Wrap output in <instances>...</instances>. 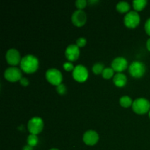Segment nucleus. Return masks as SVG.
Segmentation results:
<instances>
[{
	"label": "nucleus",
	"instance_id": "f257e3e1",
	"mask_svg": "<svg viewBox=\"0 0 150 150\" xmlns=\"http://www.w3.org/2000/svg\"><path fill=\"white\" fill-rule=\"evenodd\" d=\"M20 67L22 71L24 73L28 74L33 73L39 68V60L34 55L28 54L21 59Z\"/></svg>",
	"mask_w": 150,
	"mask_h": 150
},
{
	"label": "nucleus",
	"instance_id": "f03ea898",
	"mask_svg": "<svg viewBox=\"0 0 150 150\" xmlns=\"http://www.w3.org/2000/svg\"><path fill=\"white\" fill-rule=\"evenodd\" d=\"M133 111L137 114H145L149 112L150 103L147 99L144 98H139L133 101L132 105Z\"/></svg>",
	"mask_w": 150,
	"mask_h": 150
},
{
	"label": "nucleus",
	"instance_id": "7ed1b4c3",
	"mask_svg": "<svg viewBox=\"0 0 150 150\" xmlns=\"http://www.w3.org/2000/svg\"><path fill=\"white\" fill-rule=\"evenodd\" d=\"M129 73L130 76L136 79L143 77L146 73V67L142 62L134 61L129 66Z\"/></svg>",
	"mask_w": 150,
	"mask_h": 150
},
{
	"label": "nucleus",
	"instance_id": "20e7f679",
	"mask_svg": "<svg viewBox=\"0 0 150 150\" xmlns=\"http://www.w3.org/2000/svg\"><path fill=\"white\" fill-rule=\"evenodd\" d=\"M45 78L51 84L57 86L61 84L63 80L62 73L56 68L48 69L45 73Z\"/></svg>",
	"mask_w": 150,
	"mask_h": 150
},
{
	"label": "nucleus",
	"instance_id": "39448f33",
	"mask_svg": "<svg viewBox=\"0 0 150 150\" xmlns=\"http://www.w3.org/2000/svg\"><path fill=\"white\" fill-rule=\"evenodd\" d=\"M44 123L42 119L39 117H32L29 120L27 125L28 130L31 134L38 135L41 133L43 129Z\"/></svg>",
	"mask_w": 150,
	"mask_h": 150
},
{
	"label": "nucleus",
	"instance_id": "423d86ee",
	"mask_svg": "<svg viewBox=\"0 0 150 150\" xmlns=\"http://www.w3.org/2000/svg\"><path fill=\"white\" fill-rule=\"evenodd\" d=\"M141 18L138 12L130 11L125 15L124 18V23L129 29H134L140 23Z\"/></svg>",
	"mask_w": 150,
	"mask_h": 150
},
{
	"label": "nucleus",
	"instance_id": "0eeeda50",
	"mask_svg": "<svg viewBox=\"0 0 150 150\" xmlns=\"http://www.w3.org/2000/svg\"><path fill=\"white\" fill-rule=\"evenodd\" d=\"M4 76L10 82L18 81L22 78V70L16 67H10L4 71Z\"/></svg>",
	"mask_w": 150,
	"mask_h": 150
},
{
	"label": "nucleus",
	"instance_id": "6e6552de",
	"mask_svg": "<svg viewBox=\"0 0 150 150\" xmlns=\"http://www.w3.org/2000/svg\"><path fill=\"white\" fill-rule=\"evenodd\" d=\"M73 77L76 81L82 83L87 80L89 77V72L86 67L82 64H79L75 67L73 71Z\"/></svg>",
	"mask_w": 150,
	"mask_h": 150
},
{
	"label": "nucleus",
	"instance_id": "1a4fd4ad",
	"mask_svg": "<svg viewBox=\"0 0 150 150\" xmlns=\"http://www.w3.org/2000/svg\"><path fill=\"white\" fill-rule=\"evenodd\" d=\"M5 58L7 63L10 65H11L12 67H16L19 63H21L22 59L21 58L19 51L18 50L15 49V48H10L7 51Z\"/></svg>",
	"mask_w": 150,
	"mask_h": 150
},
{
	"label": "nucleus",
	"instance_id": "9d476101",
	"mask_svg": "<svg viewBox=\"0 0 150 150\" xmlns=\"http://www.w3.org/2000/svg\"><path fill=\"white\" fill-rule=\"evenodd\" d=\"M71 20L73 25H75L77 27H81L86 23V20H87V16H86V13L83 10H78L73 13Z\"/></svg>",
	"mask_w": 150,
	"mask_h": 150
},
{
	"label": "nucleus",
	"instance_id": "9b49d317",
	"mask_svg": "<svg viewBox=\"0 0 150 150\" xmlns=\"http://www.w3.org/2000/svg\"><path fill=\"white\" fill-rule=\"evenodd\" d=\"M127 67H128V62L124 57H117L111 62V68L114 71L117 72V73H122Z\"/></svg>",
	"mask_w": 150,
	"mask_h": 150
},
{
	"label": "nucleus",
	"instance_id": "f8f14e48",
	"mask_svg": "<svg viewBox=\"0 0 150 150\" xmlns=\"http://www.w3.org/2000/svg\"><path fill=\"white\" fill-rule=\"evenodd\" d=\"M65 57L70 62H74L79 59L80 56V49L76 44H70L65 49Z\"/></svg>",
	"mask_w": 150,
	"mask_h": 150
},
{
	"label": "nucleus",
	"instance_id": "ddd939ff",
	"mask_svg": "<svg viewBox=\"0 0 150 150\" xmlns=\"http://www.w3.org/2000/svg\"><path fill=\"white\" fill-rule=\"evenodd\" d=\"M83 141L85 144L88 145V146H94L99 141V135L95 130H87L83 134Z\"/></svg>",
	"mask_w": 150,
	"mask_h": 150
},
{
	"label": "nucleus",
	"instance_id": "4468645a",
	"mask_svg": "<svg viewBox=\"0 0 150 150\" xmlns=\"http://www.w3.org/2000/svg\"><path fill=\"white\" fill-rule=\"evenodd\" d=\"M113 81L117 87H123L125 86L127 82V76L122 73H118L114 76Z\"/></svg>",
	"mask_w": 150,
	"mask_h": 150
},
{
	"label": "nucleus",
	"instance_id": "2eb2a0df",
	"mask_svg": "<svg viewBox=\"0 0 150 150\" xmlns=\"http://www.w3.org/2000/svg\"><path fill=\"white\" fill-rule=\"evenodd\" d=\"M117 11L120 12V13H129V10L130 8V4H129L127 1H120L119 3H117Z\"/></svg>",
	"mask_w": 150,
	"mask_h": 150
},
{
	"label": "nucleus",
	"instance_id": "dca6fc26",
	"mask_svg": "<svg viewBox=\"0 0 150 150\" xmlns=\"http://www.w3.org/2000/svg\"><path fill=\"white\" fill-rule=\"evenodd\" d=\"M133 103V100L131 99V98L129 96H122V98H120V104L122 107L123 108H129V107L132 106Z\"/></svg>",
	"mask_w": 150,
	"mask_h": 150
},
{
	"label": "nucleus",
	"instance_id": "f3484780",
	"mask_svg": "<svg viewBox=\"0 0 150 150\" xmlns=\"http://www.w3.org/2000/svg\"><path fill=\"white\" fill-rule=\"evenodd\" d=\"M147 4V1L146 0H134L133 1V8L136 11H142L145 8Z\"/></svg>",
	"mask_w": 150,
	"mask_h": 150
},
{
	"label": "nucleus",
	"instance_id": "a211bd4d",
	"mask_svg": "<svg viewBox=\"0 0 150 150\" xmlns=\"http://www.w3.org/2000/svg\"><path fill=\"white\" fill-rule=\"evenodd\" d=\"M38 142H39V139H38V137L37 135L34 134H30L27 137V140H26V142H27V144L29 145V146H37L38 144Z\"/></svg>",
	"mask_w": 150,
	"mask_h": 150
},
{
	"label": "nucleus",
	"instance_id": "6ab92c4d",
	"mask_svg": "<svg viewBox=\"0 0 150 150\" xmlns=\"http://www.w3.org/2000/svg\"><path fill=\"white\" fill-rule=\"evenodd\" d=\"M104 69H105V67H104V64H103V63L98 62V63H95V64L93 65V67H92V72L96 75L102 74Z\"/></svg>",
	"mask_w": 150,
	"mask_h": 150
},
{
	"label": "nucleus",
	"instance_id": "aec40b11",
	"mask_svg": "<svg viewBox=\"0 0 150 150\" xmlns=\"http://www.w3.org/2000/svg\"><path fill=\"white\" fill-rule=\"evenodd\" d=\"M114 73V70L111 67H106L104 69L103 72L102 73V76L103 79H110L113 77Z\"/></svg>",
	"mask_w": 150,
	"mask_h": 150
},
{
	"label": "nucleus",
	"instance_id": "412c9836",
	"mask_svg": "<svg viewBox=\"0 0 150 150\" xmlns=\"http://www.w3.org/2000/svg\"><path fill=\"white\" fill-rule=\"evenodd\" d=\"M75 4H76V7L79 10H83V9L86 7V4H87V1L86 0H77Z\"/></svg>",
	"mask_w": 150,
	"mask_h": 150
},
{
	"label": "nucleus",
	"instance_id": "4be33fe9",
	"mask_svg": "<svg viewBox=\"0 0 150 150\" xmlns=\"http://www.w3.org/2000/svg\"><path fill=\"white\" fill-rule=\"evenodd\" d=\"M56 89H57V93L59 94V95H65L66 92H67V88H66V86L65 85L62 84V83H61L60 85L57 86Z\"/></svg>",
	"mask_w": 150,
	"mask_h": 150
},
{
	"label": "nucleus",
	"instance_id": "5701e85b",
	"mask_svg": "<svg viewBox=\"0 0 150 150\" xmlns=\"http://www.w3.org/2000/svg\"><path fill=\"white\" fill-rule=\"evenodd\" d=\"M63 68H64L66 71L70 72L73 71V70L75 69V67L70 62H64V64H63Z\"/></svg>",
	"mask_w": 150,
	"mask_h": 150
},
{
	"label": "nucleus",
	"instance_id": "b1692460",
	"mask_svg": "<svg viewBox=\"0 0 150 150\" xmlns=\"http://www.w3.org/2000/svg\"><path fill=\"white\" fill-rule=\"evenodd\" d=\"M76 45L79 48H83V47H84L86 45V40L84 38H79L76 40Z\"/></svg>",
	"mask_w": 150,
	"mask_h": 150
},
{
	"label": "nucleus",
	"instance_id": "393cba45",
	"mask_svg": "<svg viewBox=\"0 0 150 150\" xmlns=\"http://www.w3.org/2000/svg\"><path fill=\"white\" fill-rule=\"evenodd\" d=\"M144 29H145V32H146V34L150 36V18L146 20V23H145Z\"/></svg>",
	"mask_w": 150,
	"mask_h": 150
},
{
	"label": "nucleus",
	"instance_id": "a878e982",
	"mask_svg": "<svg viewBox=\"0 0 150 150\" xmlns=\"http://www.w3.org/2000/svg\"><path fill=\"white\" fill-rule=\"evenodd\" d=\"M19 82H20L21 85H22L23 86H27L29 84V81L25 77H22L21 79L19 81Z\"/></svg>",
	"mask_w": 150,
	"mask_h": 150
},
{
	"label": "nucleus",
	"instance_id": "bb28decb",
	"mask_svg": "<svg viewBox=\"0 0 150 150\" xmlns=\"http://www.w3.org/2000/svg\"><path fill=\"white\" fill-rule=\"evenodd\" d=\"M23 150H33V147L27 144V145H26V146H23Z\"/></svg>",
	"mask_w": 150,
	"mask_h": 150
},
{
	"label": "nucleus",
	"instance_id": "cd10ccee",
	"mask_svg": "<svg viewBox=\"0 0 150 150\" xmlns=\"http://www.w3.org/2000/svg\"><path fill=\"white\" fill-rule=\"evenodd\" d=\"M146 48H147V50L149 51H150V38L147 40V41H146Z\"/></svg>",
	"mask_w": 150,
	"mask_h": 150
},
{
	"label": "nucleus",
	"instance_id": "c85d7f7f",
	"mask_svg": "<svg viewBox=\"0 0 150 150\" xmlns=\"http://www.w3.org/2000/svg\"><path fill=\"white\" fill-rule=\"evenodd\" d=\"M50 150H59V149H57V148H53V149H51Z\"/></svg>",
	"mask_w": 150,
	"mask_h": 150
},
{
	"label": "nucleus",
	"instance_id": "c756f323",
	"mask_svg": "<svg viewBox=\"0 0 150 150\" xmlns=\"http://www.w3.org/2000/svg\"><path fill=\"white\" fill-rule=\"evenodd\" d=\"M149 117L150 118V111H149Z\"/></svg>",
	"mask_w": 150,
	"mask_h": 150
}]
</instances>
